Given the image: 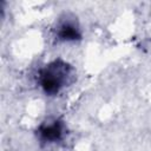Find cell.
Here are the masks:
<instances>
[{
  "label": "cell",
  "instance_id": "obj_1",
  "mask_svg": "<svg viewBox=\"0 0 151 151\" xmlns=\"http://www.w3.org/2000/svg\"><path fill=\"white\" fill-rule=\"evenodd\" d=\"M76 79V70L63 59H55L38 73V81L46 96H57L65 86L71 85Z\"/></svg>",
  "mask_w": 151,
  "mask_h": 151
},
{
  "label": "cell",
  "instance_id": "obj_2",
  "mask_svg": "<svg viewBox=\"0 0 151 151\" xmlns=\"http://www.w3.org/2000/svg\"><path fill=\"white\" fill-rule=\"evenodd\" d=\"M65 133V124L60 119H48L41 123L37 130V136L41 143H57Z\"/></svg>",
  "mask_w": 151,
  "mask_h": 151
},
{
  "label": "cell",
  "instance_id": "obj_3",
  "mask_svg": "<svg viewBox=\"0 0 151 151\" xmlns=\"http://www.w3.org/2000/svg\"><path fill=\"white\" fill-rule=\"evenodd\" d=\"M57 38L61 41H77L81 39V32L76 20L65 19L57 27Z\"/></svg>",
  "mask_w": 151,
  "mask_h": 151
}]
</instances>
